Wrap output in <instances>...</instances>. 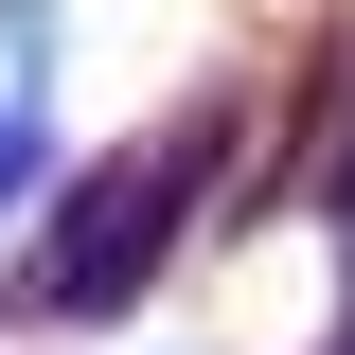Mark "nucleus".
I'll use <instances>...</instances> for the list:
<instances>
[{
	"mask_svg": "<svg viewBox=\"0 0 355 355\" xmlns=\"http://www.w3.org/2000/svg\"><path fill=\"white\" fill-rule=\"evenodd\" d=\"M196 178H214V125H178V142H142V160H107V178L71 196V231L36 249V302H53V320H107V302L142 284V266L178 249Z\"/></svg>",
	"mask_w": 355,
	"mask_h": 355,
	"instance_id": "1",
	"label": "nucleus"
},
{
	"mask_svg": "<svg viewBox=\"0 0 355 355\" xmlns=\"http://www.w3.org/2000/svg\"><path fill=\"white\" fill-rule=\"evenodd\" d=\"M0 196H18V125H0Z\"/></svg>",
	"mask_w": 355,
	"mask_h": 355,
	"instance_id": "2",
	"label": "nucleus"
}]
</instances>
